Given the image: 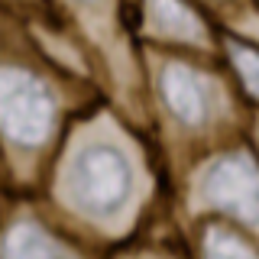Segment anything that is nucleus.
<instances>
[{
    "mask_svg": "<svg viewBox=\"0 0 259 259\" xmlns=\"http://www.w3.org/2000/svg\"><path fill=\"white\" fill-rule=\"evenodd\" d=\"M55 101L36 75L23 68H0V130L13 143L39 146L49 140Z\"/></svg>",
    "mask_w": 259,
    "mask_h": 259,
    "instance_id": "obj_2",
    "label": "nucleus"
},
{
    "mask_svg": "<svg viewBox=\"0 0 259 259\" xmlns=\"http://www.w3.org/2000/svg\"><path fill=\"white\" fill-rule=\"evenodd\" d=\"M198 198L210 207L230 210L259 230V165L249 156H224L210 162L198 182Z\"/></svg>",
    "mask_w": 259,
    "mask_h": 259,
    "instance_id": "obj_3",
    "label": "nucleus"
},
{
    "mask_svg": "<svg viewBox=\"0 0 259 259\" xmlns=\"http://www.w3.org/2000/svg\"><path fill=\"white\" fill-rule=\"evenodd\" d=\"M4 259H71V256L36 224H20L7 233Z\"/></svg>",
    "mask_w": 259,
    "mask_h": 259,
    "instance_id": "obj_6",
    "label": "nucleus"
},
{
    "mask_svg": "<svg viewBox=\"0 0 259 259\" xmlns=\"http://www.w3.org/2000/svg\"><path fill=\"white\" fill-rule=\"evenodd\" d=\"M146 23L156 36L178 39V42H204L207 39L204 23L178 0H149L146 4Z\"/></svg>",
    "mask_w": 259,
    "mask_h": 259,
    "instance_id": "obj_5",
    "label": "nucleus"
},
{
    "mask_svg": "<svg viewBox=\"0 0 259 259\" xmlns=\"http://www.w3.org/2000/svg\"><path fill=\"white\" fill-rule=\"evenodd\" d=\"M162 97L168 110L188 126L204 123L210 113V84L188 65L175 62L162 71Z\"/></svg>",
    "mask_w": 259,
    "mask_h": 259,
    "instance_id": "obj_4",
    "label": "nucleus"
},
{
    "mask_svg": "<svg viewBox=\"0 0 259 259\" xmlns=\"http://www.w3.org/2000/svg\"><path fill=\"white\" fill-rule=\"evenodd\" d=\"M204 259H259L240 237H233L224 227H214L204 237Z\"/></svg>",
    "mask_w": 259,
    "mask_h": 259,
    "instance_id": "obj_7",
    "label": "nucleus"
},
{
    "mask_svg": "<svg viewBox=\"0 0 259 259\" xmlns=\"http://www.w3.org/2000/svg\"><path fill=\"white\" fill-rule=\"evenodd\" d=\"M230 59H233V65H237L246 91L253 97H259V52H256V49H246V46H233Z\"/></svg>",
    "mask_w": 259,
    "mask_h": 259,
    "instance_id": "obj_8",
    "label": "nucleus"
},
{
    "mask_svg": "<svg viewBox=\"0 0 259 259\" xmlns=\"http://www.w3.org/2000/svg\"><path fill=\"white\" fill-rule=\"evenodd\" d=\"M133 194V168L110 143H88L68 159L65 198L94 221L117 217Z\"/></svg>",
    "mask_w": 259,
    "mask_h": 259,
    "instance_id": "obj_1",
    "label": "nucleus"
}]
</instances>
